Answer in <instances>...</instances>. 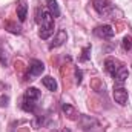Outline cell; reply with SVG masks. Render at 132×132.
Returning <instances> with one entry per match:
<instances>
[{"instance_id":"obj_9","label":"cell","mask_w":132,"mask_h":132,"mask_svg":"<svg viewBox=\"0 0 132 132\" xmlns=\"http://www.w3.org/2000/svg\"><path fill=\"white\" fill-rule=\"evenodd\" d=\"M128 77H129V71H128V68L121 66V68L118 69V72L115 74V77H114V80H115V86H123V83L126 81Z\"/></svg>"},{"instance_id":"obj_17","label":"cell","mask_w":132,"mask_h":132,"mask_svg":"<svg viewBox=\"0 0 132 132\" xmlns=\"http://www.w3.org/2000/svg\"><path fill=\"white\" fill-rule=\"evenodd\" d=\"M81 77H83V72H81V69H75V81H77V85H81Z\"/></svg>"},{"instance_id":"obj_6","label":"cell","mask_w":132,"mask_h":132,"mask_svg":"<svg viewBox=\"0 0 132 132\" xmlns=\"http://www.w3.org/2000/svg\"><path fill=\"white\" fill-rule=\"evenodd\" d=\"M120 68H121V63H120L117 59L109 57V59L104 60V69H106V72H108L111 77H115V74L118 72Z\"/></svg>"},{"instance_id":"obj_12","label":"cell","mask_w":132,"mask_h":132,"mask_svg":"<svg viewBox=\"0 0 132 132\" xmlns=\"http://www.w3.org/2000/svg\"><path fill=\"white\" fill-rule=\"evenodd\" d=\"M46 5H48V11L51 12L52 17H59L60 15V6H59L57 0H46Z\"/></svg>"},{"instance_id":"obj_16","label":"cell","mask_w":132,"mask_h":132,"mask_svg":"<svg viewBox=\"0 0 132 132\" xmlns=\"http://www.w3.org/2000/svg\"><path fill=\"white\" fill-rule=\"evenodd\" d=\"M6 28H8V31H11V32H14V34H22V28L20 26H15L14 23H8Z\"/></svg>"},{"instance_id":"obj_1","label":"cell","mask_w":132,"mask_h":132,"mask_svg":"<svg viewBox=\"0 0 132 132\" xmlns=\"http://www.w3.org/2000/svg\"><path fill=\"white\" fill-rule=\"evenodd\" d=\"M35 22L40 25V31H38V37L43 40H48L52 34H54V17L51 15V12L48 9L38 8L37 9V17Z\"/></svg>"},{"instance_id":"obj_11","label":"cell","mask_w":132,"mask_h":132,"mask_svg":"<svg viewBox=\"0 0 132 132\" xmlns=\"http://www.w3.org/2000/svg\"><path fill=\"white\" fill-rule=\"evenodd\" d=\"M26 14H28V5H26L25 0H22L19 3V6H17V17H19V20L25 22L26 20Z\"/></svg>"},{"instance_id":"obj_15","label":"cell","mask_w":132,"mask_h":132,"mask_svg":"<svg viewBox=\"0 0 132 132\" xmlns=\"http://www.w3.org/2000/svg\"><path fill=\"white\" fill-rule=\"evenodd\" d=\"M62 109H63V112H65L66 115H69V117H74V114H75L74 108H72L71 104H68V103H65V104L62 106Z\"/></svg>"},{"instance_id":"obj_4","label":"cell","mask_w":132,"mask_h":132,"mask_svg":"<svg viewBox=\"0 0 132 132\" xmlns=\"http://www.w3.org/2000/svg\"><path fill=\"white\" fill-rule=\"evenodd\" d=\"M94 9L100 15H109L111 11H114V6L108 0H94Z\"/></svg>"},{"instance_id":"obj_10","label":"cell","mask_w":132,"mask_h":132,"mask_svg":"<svg viewBox=\"0 0 132 132\" xmlns=\"http://www.w3.org/2000/svg\"><path fill=\"white\" fill-rule=\"evenodd\" d=\"M42 83H43V86L48 89V91H52V92H55L57 91V81H55V78H52L51 75H46V77H43L42 78Z\"/></svg>"},{"instance_id":"obj_3","label":"cell","mask_w":132,"mask_h":132,"mask_svg":"<svg viewBox=\"0 0 132 132\" xmlns=\"http://www.w3.org/2000/svg\"><path fill=\"white\" fill-rule=\"evenodd\" d=\"M45 71V63L43 62H40V60H31V63H29V71H28V75H26V78L28 80H32L34 77H38V75H42V72Z\"/></svg>"},{"instance_id":"obj_13","label":"cell","mask_w":132,"mask_h":132,"mask_svg":"<svg viewBox=\"0 0 132 132\" xmlns=\"http://www.w3.org/2000/svg\"><path fill=\"white\" fill-rule=\"evenodd\" d=\"M89 52H91V45H88V46L83 48V51H81V57H80V62H88L89 57H91Z\"/></svg>"},{"instance_id":"obj_18","label":"cell","mask_w":132,"mask_h":132,"mask_svg":"<svg viewBox=\"0 0 132 132\" xmlns=\"http://www.w3.org/2000/svg\"><path fill=\"white\" fill-rule=\"evenodd\" d=\"M8 101H9L8 95H2L0 97V106H8Z\"/></svg>"},{"instance_id":"obj_14","label":"cell","mask_w":132,"mask_h":132,"mask_svg":"<svg viewBox=\"0 0 132 132\" xmlns=\"http://www.w3.org/2000/svg\"><path fill=\"white\" fill-rule=\"evenodd\" d=\"M123 48H125V51H132V37L131 35H126L123 38Z\"/></svg>"},{"instance_id":"obj_8","label":"cell","mask_w":132,"mask_h":132,"mask_svg":"<svg viewBox=\"0 0 132 132\" xmlns=\"http://www.w3.org/2000/svg\"><path fill=\"white\" fill-rule=\"evenodd\" d=\"M66 40H68V34H66V31L65 29H59L57 34H55V37H54V40H52L51 45H49V49H54V48L62 46Z\"/></svg>"},{"instance_id":"obj_2","label":"cell","mask_w":132,"mask_h":132,"mask_svg":"<svg viewBox=\"0 0 132 132\" xmlns=\"http://www.w3.org/2000/svg\"><path fill=\"white\" fill-rule=\"evenodd\" d=\"M40 98V91L37 88H28L25 91L23 101H22V109L26 112H34L37 108V101Z\"/></svg>"},{"instance_id":"obj_7","label":"cell","mask_w":132,"mask_h":132,"mask_svg":"<svg viewBox=\"0 0 132 132\" xmlns=\"http://www.w3.org/2000/svg\"><path fill=\"white\" fill-rule=\"evenodd\" d=\"M94 34L100 37V38H112L114 37V29L111 25H103V26H98L94 29Z\"/></svg>"},{"instance_id":"obj_5","label":"cell","mask_w":132,"mask_h":132,"mask_svg":"<svg viewBox=\"0 0 132 132\" xmlns=\"http://www.w3.org/2000/svg\"><path fill=\"white\" fill-rule=\"evenodd\" d=\"M112 97L115 100V103L125 106L128 103V91L123 88V86H115L114 88V92H112Z\"/></svg>"},{"instance_id":"obj_19","label":"cell","mask_w":132,"mask_h":132,"mask_svg":"<svg viewBox=\"0 0 132 132\" xmlns=\"http://www.w3.org/2000/svg\"><path fill=\"white\" fill-rule=\"evenodd\" d=\"M0 62H2V65H6V63H8V62H6V57L3 55V51H2V49H0Z\"/></svg>"}]
</instances>
